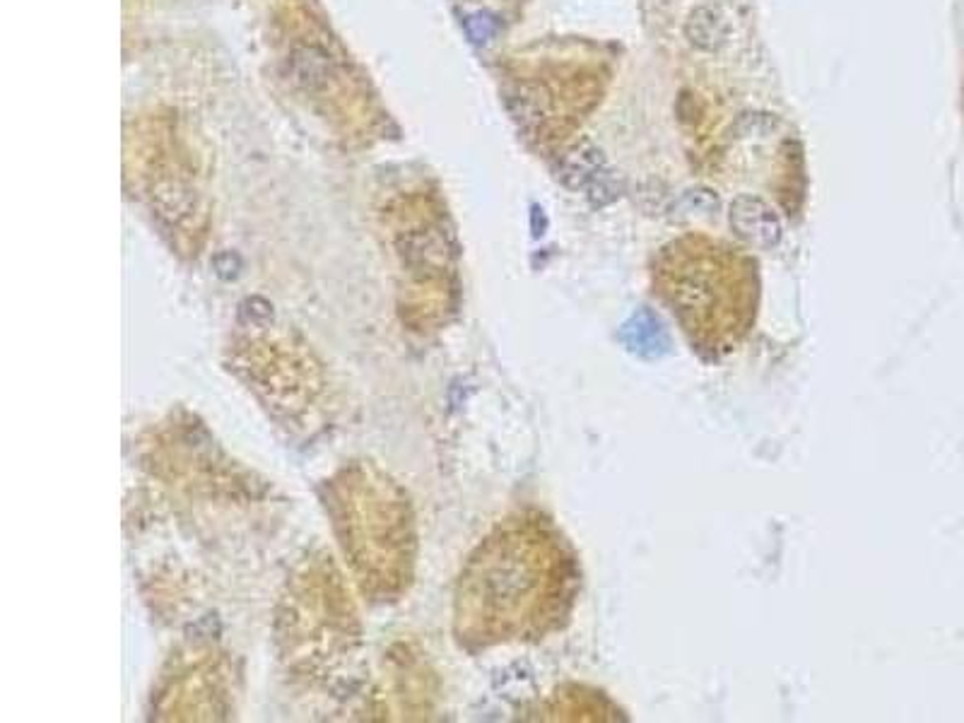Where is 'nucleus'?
<instances>
[{
    "instance_id": "f257e3e1",
    "label": "nucleus",
    "mask_w": 964,
    "mask_h": 723,
    "mask_svg": "<svg viewBox=\"0 0 964 723\" xmlns=\"http://www.w3.org/2000/svg\"><path fill=\"white\" fill-rule=\"evenodd\" d=\"M579 591V557L558 523L518 511L466 559L453 589L456 639L468 649L540 642L567 627Z\"/></svg>"
},
{
    "instance_id": "f03ea898",
    "label": "nucleus",
    "mask_w": 964,
    "mask_h": 723,
    "mask_svg": "<svg viewBox=\"0 0 964 723\" xmlns=\"http://www.w3.org/2000/svg\"><path fill=\"white\" fill-rule=\"evenodd\" d=\"M651 290L692 351L709 362L733 355L760 314L755 260L702 234L663 248L651 266Z\"/></svg>"
},
{
    "instance_id": "7ed1b4c3",
    "label": "nucleus",
    "mask_w": 964,
    "mask_h": 723,
    "mask_svg": "<svg viewBox=\"0 0 964 723\" xmlns=\"http://www.w3.org/2000/svg\"><path fill=\"white\" fill-rule=\"evenodd\" d=\"M326 509L355 583L372 601H395L413 583L417 533L411 500L389 472L355 460L326 482Z\"/></svg>"
},
{
    "instance_id": "20e7f679",
    "label": "nucleus",
    "mask_w": 964,
    "mask_h": 723,
    "mask_svg": "<svg viewBox=\"0 0 964 723\" xmlns=\"http://www.w3.org/2000/svg\"><path fill=\"white\" fill-rule=\"evenodd\" d=\"M360 639L352 593L330 557H309L288 586L278 642L288 666L302 672L328 670Z\"/></svg>"
},
{
    "instance_id": "39448f33",
    "label": "nucleus",
    "mask_w": 964,
    "mask_h": 723,
    "mask_svg": "<svg viewBox=\"0 0 964 723\" xmlns=\"http://www.w3.org/2000/svg\"><path fill=\"white\" fill-rule=\"evenodd\" d=\"M227 694L229 678L215 654H191L171 672L159 712L167 719H217Z\"/></svg>"
},
{
    "instance_id": "423d86ee",
    "label": "nucleus",
    "mask_w": 964,
    "mask_h": 723,
    "mask_svg": "<svg viewBox=\"0 0 964 723\" xmlns=\"http://www.w3.org/2000/svg\"><path fill=\"white\" fill-rule=\"evenodd\" d=\"M242 367L249 371L256 389H264L268 398L290 405L296 396L306 401L318 389L316 369L309 355L296 351L285 341H256L242 351Z\"/></svg>"
},
{
    "instance_id": "0eeeda50",
    "label": "nucleus",
    "mask_w": 964,
    "mask_h": 723,
    "mask_svg": "<svg viewBox=\"0 0 964 723\" xmlns=\"http://www.w3.org/2000/svg\"><path fill=\"white\" fill-rule=\"evenodd\" d=\"M403 268L417 290H439L451 299V244L439 224L405 232L399 242Z\"/></svg>"
},
{
    "instance_id": "6e6552de",
    "label": "nucleus",
    "mask_w": 964,
    "mask_h": 723,
    "mask_svg": "<svg viewBox=\"0 0 964 723\" xmlns=\"http://www.w3.org/2000/svg\"><path fill=\"white\" fill-rule=\"evenodd\" d=\"M292 68H294L296 78H300V82H304L306 87L326 85L330 73H333L330 56L326 52H321L318 46L296 48L294 56H292Z\"/></svg>"
},
{
    "instance_id": "1a4fd4ad",
    "label": "nucleus",
    "mask_w": 964,
    "mask_h": 723,
    "mask_svg": "<svg viewBox=\"0 0 964 723\" xmlns=\"http://www.w3.org/2000/svg\"><path fill=\"white\" fill-rule=\"evenodd\" d=\"M605 165V157L598 147H593L589 141L574 145L570 153L562 157V171L564 179L570 181L572 177H576L579 181H589L601 174Z\"/></svg>"
},
{
    "instance_id": "9d476101",
    "label": "nucleus",
    "mask_w": 964,
    "mask_h": 723,
    "mask_svg": "<svg viewBox=\"0 0 964 723\" xmlns=\"http://www.w3.org/2000/svg\"><path fill=\"white\" fill-rule=\"evenodd\" d=\"M687 36L699 48H716L726 40V24L714 10L699 8L687 22Z\"/></svg>"
},
{
    "instance_id": "9b49d317",
    "label": "nucleus",
    "mask_w": 964,
    "mask_h": 723,
    "mask_svg": "<svg viewBox=\"0 0 964 723\" xmlns=\"http://www.w3.org/2000/svg\"><path fill=\"white\" fill-rule=\"evenodd\" d=\"M500 30V22L490 12H475L466 20V32L471 36L473 44H487Z\"/></svg>"
}]
</instances>
